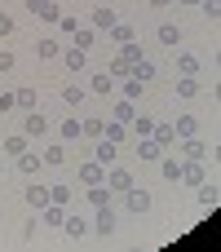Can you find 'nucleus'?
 <instances>
[{
	"label": "nucleus",
	"instance_id": "1",
	"mask_svg": "<svg viewBox=\"0 0 221 252\" xmlns=\"http://www.w3.org/2000/svg\"><path fill=\"white\" fill-rule=\"evenodd\" d=\"M115 226H120V217L111 213V204H106V208H93V221H89V230H93V235H102V239H106V235H115Z\"/></svg>",
	"mask_w": 221,
	"mask_h": 252
},
{
	"label": "nucleus",
	"instance_id": "2",
	"mask_svg": "<svg viewBox=\"0 0 221 252\" xmlns=\"http://www.w3.org/2000/svg\"><path fill=\"white\" fill-rule=\"evenodd\" d=\"M75 177H80L84 186H97V182H106V164H97V159H84V164L75 168Z\"/></svg>",
	"mask_w": 221,
	"mask_h": 252
},
{
	"label": "nucleus",
	"instance_id": "3",
	"mask_svg": "<svg viewBox=\"0 0 221 252\" xmlns=\"http://www.w3.org/2000/svg\"><path fill=\"white\" fill-rule=\"evenodd\" d=\"M115 22H120V18H115V9H111V4H97V9H93V18H89V27H93V31H111Z\"/></svg>",
	"mask_w": 221,
	"mask_h": 252
},
{
	"label": "nucleus",
	"instance_id": "4",
	"mask_svg": "<svg viewBox=\"0 0 221 252\" xmlns=\"http://www.w3.org/2000/svg\"><path fill=\"white\" fill-rule=\"evenodd\" d=\"M22 133H27V137H44V133H49V115H40V111H27V120H22Z\"/></svg>",
	"mask_w": 221,
	"mask_h": 252
},
{
	"label": "nucleus",
	"instance_id": "5",
	"mask_svg": "<svg viewBox=\"0 0 221 252\" xmlns=\"http://www.w3.org/2000/svg\"><path fill=\"white\" fill-rule=\"evenodd\" d=\"M106 186L124 195V190H128V186H137V182H133V173H128V168H115V164H111V168H106Z\"/></svg>",
	"mask_w": 221,
	"mask_h": 252
},
{
	"label": "nucleus",
	"instance_id": "6",
	"mask_svg": "<svg viewBox=\"0 0 221 252\" xmlns=\"http://www.w3.org/2000/svg\"><path fill=\"white\" fill-rule=\"evenodd\" d=\"M62 62H66V71H71V75H80V71L89 66V53L71 44V49H62Z\"/></svg>",
	"mask_w": 221,
	"mask_h": 252
},
{
	"label": "nucleus",
	"instance_id": "7",
	"mask_svg": "<svg viewBox=\"0 0 221 252\" xmlns=\"http://www.w3.org/2000/svg\"><path fill=\"white\" fill-rule=\"evenodd\" d=\"M111 120H120V124H133V120H137V102H133V97H120V102L111 106Z\"/></svg>",
	"mask_w": 221,
	"mask_h": 252
},
{
	"label": "nucleus",
	"instance_id": "8",
	"mask_svg": "<svg viewBox=\"0 0 221 252\" xmlns=\"http://www.w3.org/2000/svg\"><path fill=\"white\" fill-rule=\"evenodd\" d=\"M124 204H128V213H151V195H146V190H137V186H128V190H124Z\"/></svg>",
	"mask_w": 221,
	"mask_h": 252
},
{
	"label": "nucleus",
	"instance_id": "9",
	"mask_svg": "<svg viewBox=\"0 0 221 252\" xmlns=\"http://www.w3.org/2000/svg\"><path fill=\"white\" fill-rule=\"evenodd\" d=\"M27 9H31L35 18H44V22H58V13H62L58 0H27Z\"/></svg>",
	"mask_w": 221,
	"mask_h": 252
},
{
	"label": "nucleus",
	"instance_id": "10",
	"mask_svg": "<svg viewBox=\"0 0 221 252\" xmlns=\"http://www.w3.org/2000/svg\"><path fill=\"white\" fill-rule=\"evenodd\" d=\"M182 182L186 186H199L204 182V159H182Z\"/></svg>",
	"mask_w": 221,
	"mask_h": 252
},
{
	"label": "nucleus",
	"instance_id": "11",
	"mask_svg": "<svg viewBox=\"0 0 221 252\" xmlns=\"http://www.w3.org/2000/svg\"><path fill=\"white\" fill-rule=\"evenodd\" d=\"M22 195H27V204H31L35 213H40V208H49V186H40V182H31V186H27Z\"/></svg>",
	"mask_w": 221,
	"mask_h": 252
},
{
	"label": "nucleus",
	"instance_id": "12",
	"mask_svg": "<svg viewBox=\"0 0 221 252\" xmlns=\"http://www.w3.org/2000/svg\"><path fill=\"white\" fill-rule=\"evenodd\" d=\"M137 159H164V146L155 137H137Z\"/></svg>",
	"mask_w": 221,
	"mask_h": 252
},
{
	"label": "nucleus",
	"instance_id": "13",
	"mask_svg": "<svg viewBox=\"0 0 221 252\" xmlns=\"http://www.w3.org/2000/svg\"><path fill=\"white\" fill-rule=\"evenodd\" d=\"M182 155H186V159H208V142H199V137H182Z\"/></svg>",
	"mask_w": 221,
	"mask_h": 252
},
{
	"label": "nucleus",
	"instance_id": "14",
	"mask_svg": "<svg viewBox=\"0 0 221 252\" xmlns=\"http://www.w3.org/2000/svg\"><path fill=\"white\" fill-rule=\"evenodd\" d=\"M27 146H31V137H27V133H13V137H4V146H0V151H4V155H13V159H18V155H22V151H27Z\"/></svg>",
	"mask_w": 221,
	"mask_h": 252
},
{
	"label": "nucleus",
	"instance_id": "15",
	"mask_svg": "<svg viewBox=\"0 0 221 252\" xmlns=\"http://www.w3.org/2000/svg\"><path fill=\"white\" fill-rule=\"evenodd\" d=\"M115 151H120V146H115V142H106V137H97V151H93V159H97V164H106V168H111V164H115Z\"/></svg>",
	"mask_w": 221,
	"mask_h": 252
},
{
	"label": "nucleus",
	"instance_id": "16",
	"mask_svg": "<svg viewBox=\"0 0 221 252\" xmlns=\"http://www.w3.org/2000/svg\"><path fill=\"white\" fill-rule=\"evenodd\" d=\"M40 164H44V159H40V155H35V151H31V146H27V151H22V155H18V173H22V177H31V173H35V168H40Z\"/></svg>",
	"mask_w": 221,
	"mask_h": 252
},
{
	"label": "nucleus",
	"instance_id": "17",
	"mask_svg": "<svg viewBox=\"0 0 221 252\" xmlns=\"http://www.w3.org/2000/svg\"><path fill=\"white\" fill-rule=\"evenodd\" d=\"M159 173H164V182H182V159L177 155H164L159 159Z\"/></svg>",
	"mask_w": 221,
	"mask_h": 252
},
{
	"label": "nucleus",
	"instance_id": "18",
	"mask_svg": "<svg viewBox=\"0 0 221 252\" xmlns=\"http://www.w3.org/2000/svg\"><path fill=\"white\" fill-rule=\"evenodd\" d=\"M106 35H111V44H133V35H137V31H133L128 22H115V27L106 31Z\"/></svg>",
	"mask_w": 221,
	"mask_h": 252
},
{
	"label": "nucleus",
	"instance_id": "19",
	"mask_svg": "<svg viewBox=\"0 0 221 252\" xmlns=\"http://www.w3.org/2000/svg\"><path fill=\"white\" fill-rule=\"evenodd\" d=\"M71 44H75V49H84V53H89V49H93V44H97V31H93V27H80V31H75V35H71Z\"/></svg>",
	"mask_w": 221,
	"mask_h": 252
},
{
	"label": "nucleus",
	"instance_id": "20",
	"mask_svg": "<svg viewBox=\"0 0 221 252\" xmlns=\"http://www.w3.org/2000/svg\"><path fill=\"white\" fill-rule=\"evenodd\" d=\"M128 75H133V80H142V84H146V80H151V75H155V62H151V58H137V62H133V66H128Z\"/></svg>",
	"mask_w": 221,
	"mask_h": 252
},
{
	"label": "nucleus",
	"instance_id": "21",
	"mask_svg": "<svg viewBox=\"0 0 221 252\" xmlns=\"http://www.w3.org/2000/svg\"><path fill=\"white\" fill-rule=\"evenodd\" d=\"M195 93H199V80H195V75H177V97H182V102H190Z\"/></svg>",
	"mask_w": 221,
	"mask_h": 252
},
{
	"label": "nucleus",
	"instance_id": "22",
	"mask_svg": "<svg viewBox=\"0 0 221 252\" xmlns=\"http://www.w3.org/2000/svg\"><path fill=\"white\" fill-rule=\"evenodd\" d=\"M173 128H177V137H195V128H199V120H195V115H190V111H182V115H177V124H173Z\"/></svg>",
	"mask_w": 221,
	"mask_h": 252
},
{
	"label": "nucleus",
	"instance_id": "23",
	"mask_svg": "<svg viewBox=\"0 0 221 252\" xmlns=\"http://www.w3.org/2000/svg\"><path fill=\"white\" fill-rule=\"evenodd\" d=\"M40 221H44V226H62V221H66V208H62V204H49V208H40Z\"/></svg>",
	"mask_w": 221,
	"mask_h": 252
},
{
	"label": "nucleus",
	"instance_id": "24",
	"mask_svg": "<svg viewBox=\"0 0 221 252\" xmlns=\"http://www.w3.org/2000/svg\"><path fill=\"white\" fill-rule=\"evenodd\" d=\"M62 230H66L71 239H84V235H89V221H84V217H71V213H66V221H62Z\"/></svg>",
	"mask_w": 221,
	"mask_h": 252
},
{
	"label": "nucleus",
	"instance_id": "25",
	"mask_svg": "<svg viewBox=\"0 0 221 252\" xmlns=\"http://www.w3.org/2000/svg\"><path fill=\"white\" fill-rule=\"evenodd\" d=\"M195 195H199V204H204V208H217V199H221V190H217V186H208V182H199V186H195Z\"/></svg>",
	"mask_w": 221,
	"mask_h": 252
},
{
	"label": "nucleus",
	"instance_id": "26",
	"mask_svg": "<svg viewBox=\"0 0 221 252\" xmlns=\"http://www.w3.org/2000/svg\"><path fill=\"white\" fill-rule=\"evenodd\" d=\"M35 58H44V62L49 58H62V44L58 40H35Z\"/></svg>",
	"mask_w": 221,
	"mask_h": 252
},
{
	"label": "nucleus",
	"instance_id": "27",
	"mask_svg": "<svg viewBox=\"0 0 221 252\" xmlns=\"http://www.w3.org/2000/svg\"><path fill=\"white\" fill-rule=\"evenodd\" d=\"M62 137H66V142H75V137H84V120H75V115H66V120H62Z\"/></svg>",
	"mask_w": 221,
	"mask_h": 252
},
{
	"label": "nucleus",
	"instance_id": "28",
	"mask_svg": "<svg viewBox=\"0 0 221 252\" xmlns=\"http://www.w3.org/2000/svg\"><path fill=\"white\" fill-rule=\"evenodd\" d=\"M102 137H106V142H115V146H120V142H124V137H128V124H120V120H111V124H106V128H102Z\"/></svg>",
	"mask_w": 221,
	"mask_h": 252
},
{
	"label": "nucleus",
	"instance_id": "29",
	"mask_svg": "<svg viewBox=\"0 0 221 252\" xmlns=\"http://www.w3.org/2000/svg\"><path fill=\"white\" fill-rule=\"evenodd\" d=\"M89 204H93V208H106V204H111V186H102V182L89 186Z\"/></svg>",
	"mask_w": 221,
	"mask_h": 252
},
{
	"label": "nucleus",
	"instance_id": "30",
	"mask_svg": "<svg viewBox=\"0 0 221 252\" xmlns=\"http://www.w3.org/2000/svg\"><path fill=\"white\" fill-rule=\"evenodd\" d=\"M177 75H199V58L195 53H182L177 58Z\"/></svg>",
	"mask_w": 221,
	"mask_h": 252
},
{
	"label": "nucleus",
	"instance_id": "31",
	"mask_svg": "<svg viewBox=\"0 0 221 252\" xmlns=\"http://www.w3.org/2000/svg\"><path fill=\"white\" fill-rule=\"evenodd\" d=\"M89 89H93V93H102V97H106V93H115V80H111V75H106V71H102V75H93V80H89Z\"/></svg>",
	"mask_w": 221,
	"mask_h": 252
},
{
	"label": "nucleus",
	"instance_id": "32",
	"mask_svg": "<svg viewBox=\"0 0 221 252\" xmlns=\"http://www.w3.org/2000/svg\"><path fill=\"white\" fill-rule=\"evenodd\" d=\"M151 137H155L159 146H173V142H177V128H173V124H155V133H151Z\"/></svg>",
	"mask_w": 221,
	"mask_h": 252
},
{
	"label": "nucleus",
	"instance_id": "33",
	"mask_svg": "<svg viewBox=\"0 0 221 252\" xmlns=\"http://www.w3.org/2000/svg\"><path fill=\"white\" fill-rule=\"evenodd\" d=\"M106 75H111L115 84H120V80H128V62H124V58H111V66H106Z\"/></svg>",
	"mask_w": 221,
	"mask_h": 252
},
{
	"label": "nucleus",
	"instance_id": "34",
	"mask_svg": "<svg viewBox=\"0 0 221 252\" xmlns=\"http://www.w3.org/2000/svg\"><path fill=\"white\" fill-rule=\"evenodd\" d=\"M62 102H66V106H80V102H84V89H80V84H62Z\"/></svg>",
	"mask_w": 221,
	"mask_h": 252
},
{
	"label": "nucleus",
	"instance_id": "35",
	"mask_svg": "<svg viewBox=\"0 0 221 252\" xmlns=\"http://www.w3.org/2000/svg\"><path fill=\"white\" fill-rule=\"evenodd\" d=\"M128 128H133L137 137H151V133H155V120H151V115H137V120H133Z\"/></svg>",
	"mask_w": 221,
	"mask_h": 252
},
{
	"label": "nucleus",
	"instance_id": "36",
	"mask_svg": "<svg viewBox=\"0 0 221 252\" xmlns=\"http://www.w3.org/2000/svg\"><path fill=\"white\" fill-rule=\"evenodd\" d=\"M155 35H159V44H177V40H182V31H177L173 22H164V27L155 31Z\"/></svg>",
	"mask_w": 221,
	"mask_h": 252
},
{
	"label": "nucleus",
	"instance_id": "37",
	"mask_svg": "<svg viewBox=\"0 0 221 252\" xmlns=\"http://www.w3.org/2000/svg\"><path fill=\"white\" fill-rule=\"evenodd\" d=\"M49 204H71V186H49Z\"/></svg>",
	"mask_w": 221,
	"mask_h": 252
},
{
	"label": "nucleus",
	"instance_id": "38",
	"mask_svg": "<svg viewBox=\"0 0 221 252\" xmlns=\"http://www.w3.org/2000/svg\"><path fill=\"white\" fill-rule=\"evenodd\" d=\"M58 27H62L66 35H75V31H80V18H75V13H58Z\"/></svg>",
	"mask_w": 221,
	"mask_h": 252
},
{
	"label": "nucleus",
	"instance_id": "39",
	"mask_svg": "<svg viewBox=\"0 0 221 252\" xmlns=\"http://www.w3.org/2000/svg\"><path fill=\"white\" fill-rule=\"evenodd\" d=\"M13 97H18V106H22V111H35V89H18Z\"/></svg>",
	"mask_w": 221,
	"mask_h": 252
},
{
	"label": "nucleus",
	"instance_id": "40",
	"mask_svg": "<svg viewBox=\"0 0 221 252\" xmlns=\"http://www.w3.org/2000/svg\"><path fill=\"white\" fill-rule=\"evenodd\" d=\"M102 128H106V120H97V115H93V120H84V137H93V142H97V137H102Z\"/></svg>",
	"mask_w": 221,
	"mask_h": 252
},
{
	"label": "nucleus",
	"instance_id": "41",
	"mask_svg": "<svg viewBox=\"0 0 221 252\" xmlns=\"http://www.w3.org/2000/svg\"><path fill=\"white\" fill-rule=\"evenodd\" d=\"M40 159H44V164H66V146H49Z\"/></svg>",
	"mask_w": 221,
	"mask_h": 252
},
{
	"label": "nucleus",
	"instance_id": "42",
	"mask_svg": "<svg viewBox=\"0 0 221 252\" xmlns=\"http://www.w3.org/2000/svg\"><path fill=\"white\" fill-rule=\"evenodd\" d=\"M120 89H124V97H133V102H137V97H142V80H133V75H128V80H124V84H120Z\"/></svg>",
	"mask_w": 221,
	"mask_h": 252
},
{
	"label": "nucleus",
	"instance_id": "43",
	"mask_svg": "<svg viewBox=\"0 0 221 252\" xmlns=\"http://www.w3.org/2000/svg\"><path fill=\"white\" fill-rule=\"evenodd\" d=\"M120 58H124V62H128V66H133V62H137V58H142V49H137V44H120Z\"/></svg>",
	"mask_w": 221,
	"mask_h": 252
},
{
	"label": "nucleus",
	"instance_id": "44",
	"mask_svg": "<svg viewBox=\"0 0 221 252\" xmlns=\"http://www.w3.org/2000/svg\"><path fill=\"white\" fill-rule=\"evenodd\" d=\"M199 9H204L208 18H221V0H199Z\"/></svg>",
	"mask_w": 221,
	"mask_h": 252
},
{
	"label": "nucleus",
	"instance_id": "45",
	"mask_svg": "<svg viewBox=\"0 0 221 252\" xmlns=\"http://www.w3.org/2000/svg\"><path fill=\"white\" fill-rule=\"evenodd\" d=\"M13 106H18V97H13V93H0V115H4V111H13Z\"/></svg>",
	"mask_w": 221,
	"mask_h": 252
},
{
	"label": "nucleus",
	"instance_id": "46",
	"mask_svg": "<svg viewBox=\"0 0 221 252\" xmlns=\"http://www.w3.org/2000/svg\"><path fill=\"white\" fill-rule=\"evenodd\" d=\"M9 71H13V53H4V49H0V75H9Z\"/></svg>",
	"mask_w": 221,
	"mask_h": 252
},
{
	"label": "nucleus",
	"instance_id": "47",
	"mask_svg": "<svg viewBox=\"0 0 221 252\" xmlns=\"http://www.w3.org/2000/svg\"><path fill=\"white\" fill-rule=\"evenodd\" d=\"M0 35H13V18L9 13H0Z\"/></svg>",
	"mask_w": 221,
	"mask_h": 252
},
{
	"label": "nucleus",
	"instance_id": "48",
	"mask_svg": "<svg viewBox=\"0 0 221 252\" xmlns=\"http://www.w3.org/2000/svg\"><path fill=\"white\" fill-rule=\"evenodd\" d=\"M151 9H168V4H177V0H146Z\"/></svg>",
	"mask_w": 221,
	"mask_h": 252
},
{
	"label": "nucleus",
	"instance_id": "49",
	"mask_svg": "<svg viewBox=\"0 0 221 252\" xmlns=\"http://www.w3.org/2000/svg\"><path fill=\"white\" fill-rule=\"evenodd\" d=\"M213 97H217V102H221V84H217V89H213Z\"/></svg>",
	"mask_w": 221,
	"mask_h": 252
},
{
	"label": "nucleus",
	"instance_id": "50",
	"mask_svg": "<svg viewBox=\"0 0 221 252\" xmlns=\"http://www.w3.org/2000/svg\"><path fill=\"white\" fill-rule=\"evenodd\" d=\"M213 155H217V164H221V142H217V151H213Z\"/></svg>",
	"mask_w": 221,
	"mask_h": 252
},
{
	"label": "nucleus",
	"instance_id": "51",
	"mask_svg": "<svg viewBox=\"0 0 221 252\" xmlns=\"http://www.w3.org/2000/svg\"><path fill=\"white\" fill-rule=\"evenodd\" d=\"M0 168H4V151H0Z\"/></svg>",
	"mask_w": 221,
	"mask_h": 252
},
{
	"label": "nucleus",
	"instance_id": "52",
	"mask_svg": "<svg viewBox=\"0 0 221 252\" xmlns=\"http://www.w3.org/2000/svg\"><path fill=\"white\" fill-rule=\"evenodd\" d=\"M182 4H199V0H182Z\"/></svg>",
	"mask_w": 221,
	"mask_h": 252
},
{
	"label": "nucleus",
	"instance_id": "53",
	"mask_svg": "<svg viewBox=\"0 0 221 252\" xmlns=\"http://www.w3.org/2000/svg\"><path fill=\"white\" fill-rule=\"evenodd\" d=\"M217 71H221V53H217Z\"/></svg>",
	"mask_w": 221,
	"mask_h": 252
}]
</instances>
